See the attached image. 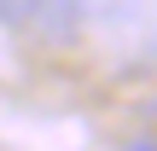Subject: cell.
I'll return each instance as SVG.
<instances>
[{
    "instance_id": "2",
    "label": "cell",
    "mask_w": 157,
    "mask_h": 151,
    "mask_svg": "<svg viewBox=\"0 0 157 151\" xmlns=\"http://www.w3.org/2000/svg\"><path fill=\"white\" fill-rule=\"evenodd\" d=\"M41 0H0V29H35Z\"/></svg>"
},
{
    "instance_id": "1",
    "label": "cell",
    "mask_w": 157,
    "mask_h": 151,
    "mask_svg": "<svg viewBox=\"0 0 157 151\" xmlns=\"http://www.w3.org/2000/svg\"><path fill=\"white\" fill-rule=\"evenodd\" d=\"M93 17V0H41V17H35V35L41 41H52V47H64V41H76L82 35V23Z\"/></svg>"
},
{
    "instance_id": "3",
    "label": "cell",
    "mask_w": 157,
    "mask_h": 151,
    "mask_svg": "<svg viewBox=\"0 0 157 151\" xmlns=\"http://www.w3.org/2000/svg\"><path fill=\"white\" fill-rule=\"evenodd\" d=\"M122 151H157V134H140V140H122Z\"/></svg>"
}]
</instances>
